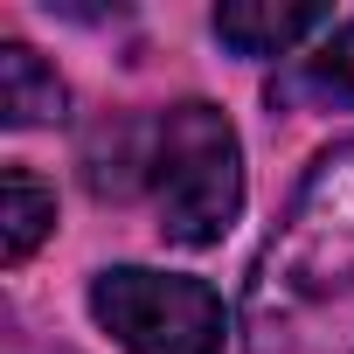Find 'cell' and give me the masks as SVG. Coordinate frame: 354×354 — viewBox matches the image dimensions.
Returning <instances> with one entry per match:
<instances>
[{
	"label": "cell",
	"instance_id": "obj_5",
	"mask_svg": "<svg viewBox=\"0 0 354 354\" xmlns=\"http://www.w3.org/2000/svg\"><path fill=\"white\" fill-rule=\"evenodd\" d=\"M271 97H285V104H347L354 111V15H340L306 56H292V70L271 84Z\"/></svg>",
	"mask_w": 354,
	"mask_h": 354
},
{
	"label": "cell",
	"instance_id": "obj_3",
	"mask_svg": "<svg viewBox=\"0 0 354 354\" xmlns=\"http://www.w3.org/2000/svg\"><path fill=\"white\" fill-rule=\"evenodd\" d=\"M91 319L125 354H223V340H230V313H223L216 285L181 278V271H146V264L97 271Z\"/></svg>",
	"mask_w": 354,
	"mask_h": 354
},
{
	"label": "cell",
	"instance_id": "obj_1",
	"mask_svg": "<svg viewBox=\"0 0 354 354\" xmlns=\"http://www.w3.org/2000/svg\"><path fill=\"white\" fill-rule=\"evenodd\" d=\"M243 354H354V139L313 160L257 250Z\"/></svg>",
	"mask_w": 354,
	"mask_h": 354
},
{
	"label": "cell",
	"instance_id": "obj_4",
	"mask_svg": "<svg viewBox=\"0 0 354 354\" xmlns=\"http://www.w3.org/2000/svg\"><path fill=\"white\" fill-rule=\"evenodd\" d=\"M333 21H340L333 8H271V0H230V8H216V35L236 56H299Z\"/></svg>",
	"mask_w": 354,
	"mask_h": 354
},
{
	"label": "cell",
	"instance_id": "obj_7",
	"mask_svg": "<svg viewBox=\"0 0 354 354\" xmlns=\"http://www.w3.org/2000/svg\"><path fill=\"white\" fill-rule=\"evenodd\" d=\"M49 230H56V188L35 167H8L0 174V264H28Z\"/></svg>",
	"mask_w": 354,
	"mask_h": 354
},
{
	"label": "cell",
	"instance_id": "obj_6",
	"mask_svg": "<svg viewBox=\"0 0 354 354\" xmlns=\"http://www.w3.org/2000/svg\"><path fill=\"white\" fill-rule=\"evenodd\" d=\"M63 104H70L63 77L28 42H0V118L8 125H56Z\"/></svg>",
	"mask_w": 354,
	"mask_h": 354
},
{
	"label": "cell",
	"instance_id": "obj_2",
	"mask_svg": "<svg viewBox=\"0 0 354 354\" xmlns=\"http://www.w3.org/2000/svg\"><path fill=\"white\" fill-rule=\"evenodd\" d=\"M146 188H153L167 243H181V250L223 243V230L243 216V146H236V125L216 104H202V97L167 104L146 125Z\"/></svg>",
	"mask_w": 354,
	"mask_h": 354
}]
</instances>
